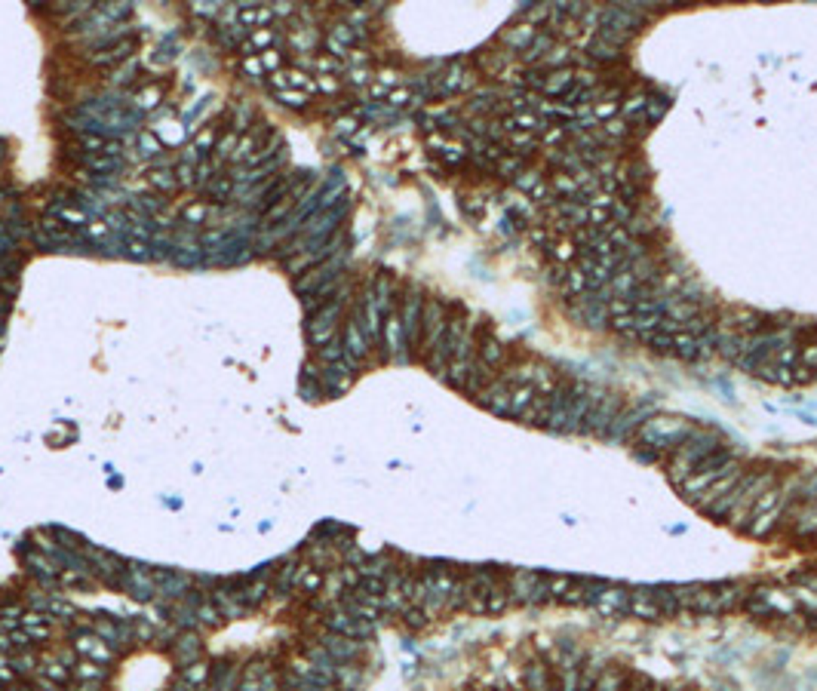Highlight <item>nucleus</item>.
<instances>
[{"label":"nucleus","mask_w":817,"mask_h":691,"mask_svg":"<svg viewBox=\"0 0 817 691\" xmlns=\"http://www.w3.org/2000/svg\"><path fill=\"white\" fill-rule=\"evenodd\" d=\"M277 99H283L286 105H295V108L305 105V96H301V92H292V90H289V92H277Z\"/></svg>","instance_id":"obj_1"}]
</instances>
